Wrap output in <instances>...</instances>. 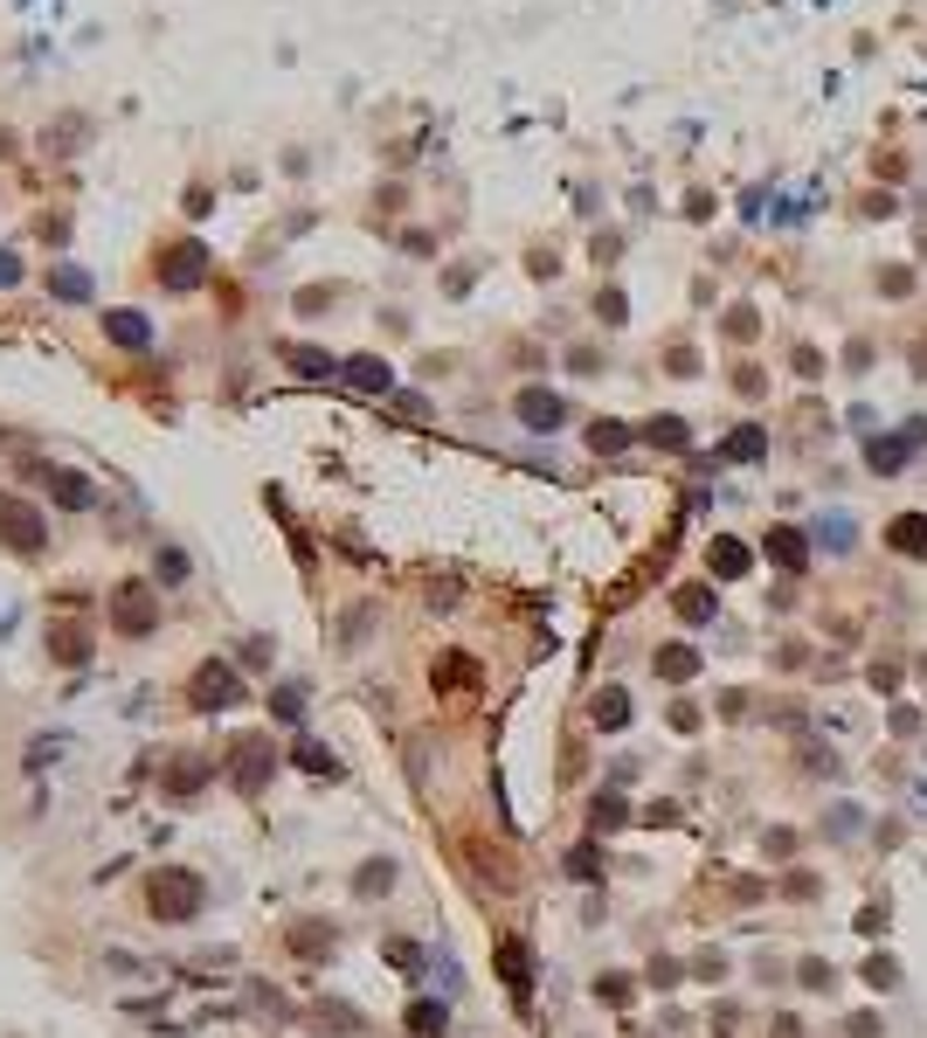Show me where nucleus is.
Returning <instances> with one entry per match:
<instances>
[{"mask_svg": "<svg viewBox=\"0 0 927 1038\" xmlns=\"http://www.w3.org/2000/svg\"><path fill=\"white\" fill-rule=\"evenodd\" d=\"M596 312H602V326H623V312H630V298H623V291H602V298H596Z\"/></svg>", "mask_w": 927, "mask_h": 1038, "instance_id": "obj_41", "label": "nucleus"}, {"mask_svg": "<svg viewBox=\"0 0 927 1038\" xmlns=\"http://www.w3.org/2000/svg\"><path fill=\"white\" fill-rule=\"evenodd\" d=\"M271 658H277V651H271V637H250V645H242V665H250V672H263Z\"/></svg>", "mask_w": 927, "mask_h": 1038, "instance_id": "obj_43", "label": "nucleus"}, {"mask_svg": "<svg viewBox=\"0 0 927 1038\" xmlns=\"http://www.w3.org/2000/svg\"><path fill=\"white\" fill-rule=\"evenodd\" d=\"M692 672H699V651L692 645H665V651H657V678H665V686H686Z\"/></svg>", "mask_w": 927, "mask_h": 1038, "instance_id": "obj_26", "label": "nucleus"}, {"mask_svg": "<svg viewBox=\"0 0 927 1038\" xmlns=\"http://www.w3.org/2000/svg\"><path fill=\"white\" fill-rule=\"evenodd\" d=\"M402 1025H409V1038H443L450 1031V1011L437 1004V997H415V1004L402 1011Z\"/></svg>", "mask_w": 927, "mask_h": 1038, "instance_id": "obj_21", "label": "nucleus"}, {"mask_svg": "<svg viewBox=\"0 0 927 1038\" xmlns=\"http://www.w3.org/2000/svg\"><path fill=\"white\" fill-rule=\"evenodd\" d=\"M160 783H166V797H174V803H180V797H201V789H208V762H201V754H180Z\"/></svg>", "mask_w": 927, "mask_h": 1038, "instance_id": "obj_19", "label": "nucleus"}, {"mask_svg": "<svg viewBox=\"0 0 927 1038\" xmlns=\"http://www.w3.org/2000/svg\"><path fill=\"white\" fill-rule=\"evenodd\" d=\"M429 686H437L443 700H458V692H471V686H478V658H464V651H443L437 665H429Z\"/></svg>", "mask_w": 927, "mask_h": 1038, "instance_id": "obj_13", "label": "nucleus"}, {"mask_svg": "<svg viewBox=\"0 0 927 1038\" xmlns=\"http://www.w3.org/2000/svg\"><path fill=\"white\" fill-rule=\"evenodd\" d=\"M734 395H754V402H762V395H768V374L754 367V361H741V367H734Z\"/></svg>", "mask_w": 927, "mask_h": 1038, "instance_id": "obj_39", "label": "nucleus"}, {"mask_svg": "<svg viewBox=\"0 0 927 1038\" xmlns=\"http://www.w3.org/2000/svg\"><path fill=\"white\" fill-rule=\"evenodd\" d=\"M42 478H49V499H55V505H77V513H84V505L98 499L84 471H42Z\"/></svg>", "mask_w": 927, "mask_h": 1038, "instance_id": "obj_24", "label": "nucleus"}, {"mask_svg": "<svg viewBox=\"0 0 927 1038\" xmlns=\"http://www.w3.org/2000/svg\"><path fill=\"white\" fill-rule=\"evenodd\" d=\"M762 845H768V859H782V852H797V830H768Z\"/></svg>", "mask_w": 927, "mask_h": 1038, "instance_id": "obj_49", "label": "nucleus"}, {"mask_svg": "<svg viewBox=\"0 0 927 1038\" xmlns=\"http://www.w3.org/2000/svg\"><path fill=\"white\" fill-rule=\"evenodd\" d=\"M906 450H914L906 437H873V443H865V464H873L879 478H893V471L906 464Z\"/></svg>", "mask_w": 927, "mask_h": 1038, "instance_id": "obj_27", "label": "nucleus"}, {"mask_svg": "<svg viewBox=\"0 0 927 1038\" xmlns=\"http://www.w3.org/2000/svg\"><path fill=\"white\" fill-rule=\"evenodd\" d=\"M630 443H637V429L616 423V415H596V423H589V450H596V458H616V450H630Z\"/></svg>", "mask_w": 927, "mask_h": 1038, "instance_id": "obj_22", "label": "nucleus"}, {"mask_svg": "<svg viewBox=\"0 0 927 1038\" xmlns=\"http://www.w3.org/2000/svg\"><path fill=\"white\" fill-rule=\"evenodd\" d=\"M208 900L201 873H187V865H160V873H146V914L153 921H195Z\"/></svg>", "mask_w": 927, "mask_h": 1038, "instance_id": "obj_1", "label": "nucleus"}, {"mask_svg": "<svg viewBox=\"0 0 927 1038\" xmlns=\"http://www.w3.org/2000/svg\"><path fill=\"white\" fill-rule=\"evenodd\" d=\"M859 208H865V215H873V222H886V215H893V195H865Z\"/></svg>", "mask_w": 927, "mask_h": 1038, "instance_id": "obj_51", "label": "nucleus"}, {"mask_svg": "<svg viewBox=\"0 0 927 1038\" xmlns=\"http://www.w3.org/2000/svg\"><path fill=\"white\" fill-rule=\"evenodd\" d=\"M271 721H284V727L305 721V686H298V678H284V686L271 692Z\"/></svg>", "mask_w": 927, "mask_h": 1038, "instance_id": "obj_30", "label": "nucleus"}, {"mask_svg": "<svg viewBox=\"0 0 927 1038\" xmlns=\"http://www.w3.org/2000/svg\"><path fill=\"white\" fill-rule=\"evenodd\" d=\"M388 962H394V970H409V976H415V970H423V949H415V941H388Z\"/></svg>", "mask_w": 927, "mask_h": 1038, "instance_id": "obj_42", "label": "nucleus"}, {"mask_svg": "<svg viewBox=\"0 0 927 1038\" xmlns=\"http://www.w3.org/2000/svg\"><path fill=\"white\" fill-rule=\"evenodd\" d=\"M762 333V312L754 305H727V339H754Z\"/></svg>", "mask_w": 927, "mask_h": 1038, "instance_id": "obj_36", "label": "nucleus"}, {"mask_svg": "<svg viewBox=\"0 0 927 1038\" xmlns=\"http://www.w3.org/2000/svg\"><path fill=\"white\" fill-rule=\"evenodd\" d=\"M0 547L8 554H49V520L35 513V505L22 499V492H0Z\"/></svg>", "mask_w": 927, "mask_h": 1038, "instance_id": "obj_3", "label": "nucleus"}, {"mask_svg": "<svg viewBox=\"0 0 927 1038\" xmlns=\"http://www.w3.org/2000/svg\"><path fill=\"white\" fill-rule=\"evenodd\" d=\"M567 873H575V879H602V852H596V845H575V852H567Z\"/></svg>", "mask_w": 927, "mask_h": 1038, "instance_id": "obj_38", "label": "nucleus"}, {"mask_svg": "<svg viewBox=\"0 0 927 1038\" xmlns=\"http://www.w3.org/2000/svg\"><path fill=\"white\" fill-rule=\"evenodd\" d=\"M651 984L657 990H678V962H651Z\"/></svg>", "mask_w": 927, "mask_h": 1038, "instance_id": "obj_50", "label": "nucleus"}, {"mask_svg": "<svg viewBox=\"0 0 927 1038\" xmlns=\"http://www.w3.org/2000/svg\"><path fill=\"white\" fill-rule=\"evenodd\" d=\"M464 859H471V865H478V879L491 886V893H513V886H519V865H513V859H505V852H499V845H478V838H471V845H464Z\"/></svg>", "mask_w": 927, "mask_h": 1038, "instance_id": "obj_10", "label": "nucleus"}, {"mask_svg": "<svg viewBox=\"0 0 927 1038\" xmlns=\"http://www.w3.org/2000/svg\"><path fill=\"white\" fill-rule=\"evenodd\" d=\"M339 382H353L361 395H388V388H394V374H388L381 353H353V361H339Z\"/></svg>", "mask_w": 927, "mask_h": 1038, "instance_id": "obj_14", "label": "nucleus"}, {"mask_svg": "<svg viewBox=\"0 0 927 1038\" xmlns=\"http://www.w3.org/2000/svg\"><path fill=\"white\" fill-rule=\"evenodd\" d=\"M271 776H277L271 734H236V741H229V783L242 789V797H263V789H271Z\"/></svg>", "mask_w": 927, "mask_h": 1038, "instance_id": "obj_4", "label": "nucleus"}, {"mask_svg": "<svg viewBox=\"0 0 927 1038\" xmlns=\"http://www.w3.org/2000/svg\"><path fill=\"white\" fill-rule=\"evenodd\" d=\"M291 955H305V962H326L333 949H339V935H333V921H318V914H305V921H291Z\"/></svg>", "mask_w": 927, "mask_h": 1038, "instance_id": "obj_11", "label": "nucleus"}, {"mask_svg": "<svg viewBox=\"0 0 927 1038\" xmlns=\"http://www.w3.org/2000/svg\"><path fill=\"white\" fill-rule=\"evenodd\" d=\"M797 976H803V984H810V990H830V962H824V955H810V962H803V970H797Z\"/></svg>", "mask_w": 927, "mask_h": 1038, "instance_id": "obj_44", "label": "nucleus"}, {"mask_svg": "<svg viewBox=\"0 0 927 1038\" xmlns=\"http://www.w3.org/2000/svg\"><path fill=\"white\" fill-rule=\"evenodd\" d=\"M111 630H118V637H153L160 630L153 581H118V589H111Z\"/></svg>", "mask_w": 927, "mask_h": 1038, "instance_id": "obj_5", "label": "nucleus"}, {"mask_svg": "<svg viewBox=\"0 0 927 1038\" xmlns=\"http://www.w3.org/2000/svg\"><path fill=\"white\" fill-rule=\"evenodd\" d=\"M859 935H886V908H865L859 914Z\"/></svg>", "mask_w": 927, "mask_h": 1038, "instance_id": "obj_53", "label": "nucleus"}, {"mask_svg": "<svg viewBox=\"0 0 927 1038\" xmlns=\"http://www.w3.org/2000/svg\"><path fill=\"white\" fill-rule=\"evenodd\" d=\"M298 1025L312 1038H367V1011L347 1004V997H312V1004L298 1011Z\"/></svg>", "mask_w": 927, "mask_h": 1038, "instance_id": "obj_6", "label": "nucleus"}, {"mask_svg": "<svg viewBox=\"0 0 927 1038\" xmlns=\"http://www.w3.org/2000/svg\"><path fill=\"white\" fill-rule=\"evenodd\" d=\"M49 658H55V665H84V658H90V630H84V623H70V616H55L49 623Z\"/></svg>", "mask_w": 927, "mask_h": 1038, "instance_id": "obj_15", "label": "nucleus"}, {"mask_svg": "<svg viewBox=\"0 0 927 1038\" xmlns=\"http://www.w3.org/2000/svg\"><path fill=\"white\" fill-rule=\"evenodd\" d=\"M865 984H873V990H900V962L893 955H873V962H865Z\"/></svg>", "mask_w": 927, "mask_h": 1038, "instance_id": "obj_37", "label": "nucleus"}, {"mask_svg": "<svg viewBox=\"0 0 927 1038\" xmlns=\"http://www.w3.org/2000/svg\"><path fill=\"white\" fill-rule=\"evenodd\" d=\"M291 367L305 374V382H326V374H339V361H333V353H318V347H291Z\"/></svg>", "mask_w": 927, "mask_h": 1038, "instance_id": "obj_33", "label": "nucleus"}, {"mask_svg": "<svg viewBox=\"0 0 927 1038\" xmlns=\"http://www.w3.org/2000/svg\"><path fill=\"white\" fill-rule=\"evenodd\" d=\"M589 824L596 830H623V824H630V803H623L616 789H596V797H589Z\"/></svg>", "mask_w": 927, "mask_h": 1038, "instance_id": "obj_28", "label": "nucleus"}, {"mask_svg": "<svg viewBox=\"0 0 927 1038\" xmlns=\"http://www.w3.org/2000/svg\"><path fill=\"white\" fill-rule=\"evenodd\" d=\"M644 443H657V450H686V443H692L686 415H651V423H644Z\"/></svg>", "mask_w": 927, "mask_h": 1038, "instance_id": "obj_29", "label": "nucleus"}, {"mask_svg": "<svg viewBox=\"0 0 927 1038\" xmlns=\"http://www.w3.org/2000/svg\"><path fill=\"white\" fill-rule=\"evenodd\" d=\"M706 568L721 575V581H741V575L754 568V547H748V540H713V547H706Z\"/></svg>", "mask_w": 927, "mask_h": 1038, "instance_id": "obj_17", "label": "nucleus"}, {"mask_svg": "<svg viewBox=\"0 0 927 1038\" xmlns=\"http://www.w3.org/2000/svg\"><path fill=\"white\" fill-rule=\"evenodd\" d=\"M886 547L906 561H927V513H900L893 526H886Z\"/></svg>", "mask_w": 927, "mask_h": 1038, "instance_id": "obj_16", "label": "nucleus"}, {"mask_svg": "<svg viewBox=\"0 0 927 1038\" xmlns=\"http://www.w3.org/2000/svg\"><path fill=\"white\" fill-rule=\"evenodd\" d=\"M0 285H22V257L14 250H0Z\"/></svg>", "mask_w": 927, "mask_h": 1038, "instance_id": "obj_52", "label": "nucleus"}, {"mask_svg": "<svg viewBox=\"0 0 927 1038\" xmlns=\"http://www.w3.org/2000/svg\"><path fill=\"white\" fill-rule=\"evenodd\" d=\"M879 291L886 298H906V291H914V271H879Z\"/></svg>", "mask_w": 927, "mask_h": 1038, "instance_id": "obj_45", "label": "nucleus"}, {"mask_svg": "<svg viewBox=\"0 0 927 1038\" xmlns=\"http://www.w3.org/2000/svg\"><path fill=\"white\" fill-rule=\"evenodd\" d=\"M291 768H305V776H339L333 748H318V741H291Z\"/></svg>", "mask_w": 927, "mask_h": 1038, "instance_id": "obj_32", "label": "nucleus"}, {"mask_svg": "<svg viewBox=\"0 0 927 1038\" xmlns=\"http://www.w3.org/2000/svg\"><path fill=\"white\" fill-rule=\"evenodd\" d=\"M353 893H361V900H381V893H394V859H367L361 873H353Z\"/></svg>", "mask_w": 927, "mask_h": 1038, "instance_id": "obj_25", "label": "nucleus"}, {"mask_svg": "<svg viewBox=\"0 0 927 1038\" xmlns=\"http://www.w3.org/2000/svg\"><path fill=\"white\" fill-rule=\"evenodd\" d=\"M491 962H499V984H505V990H513L519 1004H526V997H534V949L505 935V941H499V955H491Z\"/></svg>", "mask_w": 927, "mask_h": 1038, "instance_id": "obj_8", "label": "nucleus"}, {"mask_svg": "<svg viewBox=\"0 0 927 1038\" xmlns=\"http://www.w3.org/2000/svg\"><path fill=\"white\" fill-rule=\"evenodd\" d=\"M914 374H927V347H914Z\"/></svg>", "mask_w": 927, "mask_h": 1038, "instance_id": "obj_55", "label": "nucleus"}, {"mask_svg": "<svg viewBox=\"0 0 927 1038\" xmlns=\"http://www.w3.org/2000/svg\"><path fill=\"white\" fill-rule=\"evenodd\" d=\"M160 581H187V554H180V547H166V554H160Z\"/></svg>", "mask_w": 927, "mask_h": 1038, "instance_id": "obj_46", "label": "nucleus"}, {"mask_svg": "<svg viewBox=\"0 0 927 1038\" xmlns=\"http://www.w3.org/2000/svg\"><path fill=\"white\" fill-rule=\"evenodd\" d=\"M762 450H768L762 429H734V437L721 443V458H727V464H762Z\"/></svg>", "mask_w": 927, "mask_h": 1038, "instance_id": "obj_31", "label": "nucleus"}, {"mask_svg": "<svg viewBox=\"0 0 927 1038\" xmlns=\"http://www.w3.org/2000/svg\"><path fill=\"white\" fill-rule=\"evenodd\" d=\"M49 291H55V298H77V305H84V298H90V277L63 263V271H49Z\"/></svg>", "mask_w": 927, "mask_h": 1038, "instance_id": "obj_35", "label": "nucleus"}, {"mask_svg": "<svg viewBox=\"0 0 927 1038\" xmlns=\"http://www.w3.org/2000/svg\"><path fill=\"white\" fill-rule=\"evenodd\" d=\"M596 997H602V1004H610V1011H623V1004H630V997H637V984H630V976H623V970H610V976H596Z\"/></svg>", "mask_w": 927, "mask_h": 1038, "instance_id": "obj_34", "label": "nucleus"}, {"mask_svg": "<svg viewBox=\"0 0 927 1038\" xmlns=\"http://www.w3.org/2000/svg\"><path fill=\"white\" fill-rule=\"evenodd\" d=\"M589 727H602V734L630 727V692H623V686H602L596 700H589Z\"/></svg>", "mask_w": 927, "mask_h": 1038, "instance_id": "obj_18", "label": "nucleus"}, {"mask_svg": "<svg viewBox=\"0 0 927 1038\" xmlns=\"http://www.w3.org/2000/svg\"><path fill=\"white\" fill-rule=\"evenodd\" d=\"M775 1038H803V1025L797 1017H775Z\"/></svg>", "mask_w": 927, "mask_h": 1038, "instance_id": "obj_54", "label": "nucleus"}, {"mask_svg": "<svg viewBox=\"0 0 927 1038\" xmlns=\"http://www.w3.org/2000/svg\"><path fill=\"white\" fill-rule=\"evenodd\" d=\"M104 333L118 339V347H153V326H146V312H104Z\"/></svg>", "mask_w": 927, "mask_h": 1038, "instance_id": "obj_23", "label": "nucleus"}, {"mask_svg": "<svg viewBox=\"0 0 927 1038\" xmlns=\"http://www.w3.org/2000/svg\"><path fill=\"white\" fill-rule=\"evenodd\" d=\"M797 374H803V382H817V374H824V353H817V347H797Z\"/></svg>", "mask_w": 927, "mask_h": 1038, "instance_id": "obj_47", "label": "nucleus"}, {"mask_svg": "<svg viewBox=\"0 0 927 1038\" xmlns=\"http://www.w3.org/2000/svg\"><path fill=\"white\" fill-rule=\"evenodd\" d=\"M803 762L817 768V776H838V754H830V748H803Z\"/></svg>", "mask_w": 927, "mask_h": 1038, "instance_id": "obj_48", "label": "nucleus"}, {"mask_svg": "<svg viewBox=\"0 0 927 1038\" xmlns=\"http://www.w3.org/2000/svg\"><path fill=\"white\" fill-rule=\"evenodd\" d=\"M672 610L686 623H713V616H721V596H713L706 581H686V589H672Z\"/></svg>", "mask_w": 927, "mask_h": 1038, "instance_id": "obj_20", "label": "nucleus"}, {"mask_svg": "<svg viewBox=\"0 0 927 1038\" xmlns=\"http://www.w3.org/2000/svg\"><path fill=\"white\" fill-rule=\"evenodd\" d=\"M187 706H195V713H229V706H250L242 665H229V658H201V665L187 672Z\"/></svg>", "mask_w": 927, "mask_h": 1038, "instance_id": "obj_2", "label": "nucleus"}, {"mask_svg": "<svg viewBox=\"0 0 927 1038\" xmlns=\"http://www.w3.org/2000/svg\"><path fill=\"white\" fill-rule=\"evenodd\" d=\"M762 554L775 561V568L797 575V568H810V534H797V526H768V534H762Z\"/></svg>", "mask_w": 927, "mask_h": 1038, "instance_id": "obj_12", "label": "nucleus"}, {"mask_svg": "<svg viewBox=\"0 0 927 1038\" xmlns=\"http://www.w3.org/2000/svg\"><path fill=\"white\" fill-rule=\"evenodd\" d=\"M665 367L678 374V382H692V374H699V353L686 347V339H678V347H665Z\"/></svg>", "mask_w": 927, "mask_h": 1038, "instance_id": "obj_40", "label": "nucleus"}, {"mask_svg": "<svg viewBox=\"0 0 927 1038\" xmlns=\"http://www.w3.org/2000/svg\"><path fill=\"white\" fill-rule=\"evenodd\" d=\"M513 409H519V423H526V429H540V437L567 423V402H561L554 388H519V402H513Z\"/></svg>", "mask_w": 927, "mask_h": 1038, "instance_id": "obj_9", "label": "nucleus"}, {"mask_svg": "<svg viewBox=\"0 0 927 1038\" xmlns=\"http://www.w3.org/2000/svg\"><path fill=\"white\" fill-rule=\"evenodd\" d=\"M160 285L166 291L208 285V250H201V242H174V250H160Z\"/></svg>", "mask_w": 927, "mask_h": 1038, "instance_id": "obj_7", "label": "nucleus"}]
</instances>
